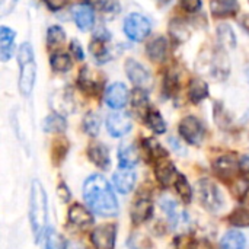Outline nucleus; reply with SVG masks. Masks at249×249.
<instances>
[{
    "label": "nucleus",
    "mask_w": 249,
    "mask_h": 249,
    "mask_svg": "<svg viewBox=\"0 0 249 249\" xmlns=\"http://www.w3.org/2000/svg\"><path fill=\"white\" fill-rule=\"evenodd\" d=\"M67 150H69V144H67V142H66L64 139L55 142V143H54V152H53V158L55 159V162H57V159H58L57 156H60V160H61V159L66 156Z\"/></svg>",
    "instance_id": "38"
},
{
    "label": "nucleus",
    "mask_w": 249,
    "mask_h": 249,
    "mask_svg": "<svg viewBox=\"0 0 249 249\" xmlns=\"http://www.w3.org/2000/svg\"><path fill=\"white\" fill-rule=\"evenodd\" d=\"M247 76H248V80H249V67L247 69Z\"/></svg>",
    "instance_id": "50"
},
{
    "label": "nucleus",
    "mask_w": 249,
    "mask_h": 249,
    "mask_svg": "<svg viewBox=\"0 0 249 249\" xmlns=\"http://www.w3.org/2000/svg\"><path fill=\"white\" fill-rule=\"evenodd\" d=\"M143 147L146 149L147 155L153 159V160H160V159H165L168 156L166 150L160 146V143H158L155 139H146L143 142Z\"/></svg>",
    "instance_id": "31"
},
{
    "label": "nucleus",
    "mask_w": 249,
    "mask_h": 249,
    "mask_svg": "<svg viewBox=\"0 0 249 249\" xmlns=\"http://www.w3.org/2000/svg\"><path fill=\"white\" fill-rule=\"evenodd\" d=\"M69 222L79 229H88L93 225V216L85 206L73 204L69 210Z\"/></svg>",
    "instance_id": "15"
},
{
    "label": "nucleus",
    "mask_w": 249,
    "mask_h": 249,
    "mask_svg": "<svg viewBox=\"0 0 249 249\" xmlns=\"http://www.w3.org/2000/svg\"><path fill=\"white\" fill-rule=\"evenodd\" d=\"M150 29L152 23L144 15L131 13L124 19V32L134 42H142L143 39H146L150 34Z\"/></svg>",
    "instance_id": "4"
},
{
    "label": "nucleus",
    "mask_w": 249,
    "mask_h": 249,
    "mask_svg": "<svg viewBox=\"0 0 249 249\" xmlns=\"http://www.w3.org/2000/svg\"><path fill=\"white\" fill-rule=\"evenodd\" d=\"M140 160L139 150L133 143H123L118 149V162L121 168H134Z\"/></svg>",
    "instance_id": "18"
},
{
    "label": "nucleus",
    "mask_w": 249,
    "mask_h": 249,
    "mask_svg": "<svg viewBox=\"0 0 249 249\" xmlns=\"http://www.w3.org/2000/svg\"><path fill=\"white\" fill-rule=\"evenodd\" d=\"M152 214H153V203L149 198H140L131 207V220L136 225L144 223L152 217Z\"/></svg>",
    "instance_id": "17"
},
{
    "label": "nucleus",
    "mask_w": 249,
    "mask_h": 249,
    "mask_svg": "<svg viewBox=\"0 0 249 249\" xmlns=\"http://www.w3.org/2000/svg\"><path fill=\"white\" fill-rule=\"evenodd\" d=\"M178 90V79L175 74H168L165 79V92L168 95H174Z\"/></svg>",
    "instance_id": "39"
},
{
    "label": "nucleus",
    "mask_w": 249,
    "mask_h": 249,
    "mask_svg": "<svg viewBox=\"0 0 249 249\" xmlns=\"http://www.w3.org/2000/svg\"><path fill=\"white\" fill-rule=\"evenodd\" d=\"M210 10L216 18H228L233 16L239 10L238 0H212Z\"/></svg>",
    "instance_id": "19"
},
{
    "label": "nucleus",
    "mask_w": 249,
    "mask_h": 249,
    "mask_svg": "<svg viewBox=\"0 0 249 249\" xmlns=\"http://www.w3.org/2000/svg\"><path fill=\"white\" fill-rule=\"evenodd\" d=\"M147 57L155 61V63H160L168 57V41L163 36H158L155 38L146 48Z\"/></svg>",
    "instance_id": "20"
},
{
    "label": "nucleus",
    "mask_w": 249,
    "mask_h": 249,
    "mask_svg": "<svg viewBox=\"0 0 249 249\" xmlns=\"http://www.w3.org/2000/svg\"><path fill=\"white\" fill-rule=\"evenodd\" d=\"M18 63L20 67L19 71V90L22 95L29 96L34 90L36 80V64L32 47L29 42L20 45L18 51Z\"/></svg>",
    "instance_id": "3"
},
{
    "label": "nucleus",
    "mask_w": 249,
    "mask_h": 249,
    "mask_svg": "<svg viewBox=\"0 0 249 249\" xmlns=\"http://www.w3.org/2000/svg\"><path fill=\"white\" fill-rule=\"evenodd\" d=\"M117 241V226L102 225L90 233V242L95 249H114Z\"/></svg>",
    "instance_id": "7"
},
{
    "label": "nucleus",
    "mask_w": 249,
    "mask_h": 249,
    "mask_svg": "<svg viewBox=\"0 0 249 249\" xmlns=\"http://www.w3.org/2000/svg\"><path fill=\"white\" fill-rule=\"evenodd\" d=\"M214 172L217 174L219 178L225 179V181H231L232 178H235L238 169H239V163L235 160L233 156H229V155H225V156H220L214 165Z\"/></svg>",
    "instance_id": "14"
},
{
    "label": "nucleus",
    "mask_w": 249,
    "mask_h": 249,
    "mask_svg": "<svg viewBox=\"0 0 249 249\" xmlns=\"http://www.w3.org/2000/svg\"><path fill=\"white\" fill-rule=\"evenodd\" d=\"M179 134L182 136V139L187 143H190L193 146H198V144H201V142L204 139L206 128L197 117L188 115V117L182 118V121L179 123Z\"/></svg>",
    "instance_id": "6"
},
{
    "label": "nucleus",
    "mask_w": 249,
    "mask_h": 249,
    "mask_svg": "<svg viewBox=\"0 0 249 249\" xmlns=\"http://www.w3.org/2000/svg\"><path fill=\"white\" fill-rule=\"evenodd\" d=\"M92 3L102 10H114L117 7V0H92Z\"/></svg>",
    "instance_id": "42"
},
{
    "label": "nucleus",
    "mask_w": 249,
    "mask_h": 249,
    "mask_svg": "<svg viewBox=\"0 0 249 249\" xmlns=\"http://www.w3.org/2000/svg\"><path fill=\"white\" fill-rule=\"evenodd\" d=\"M231 225L235 228H249V209H238L229 217Z\"/></svg>",
    "instance_id": "35"
},
{
    "label": "nucleus",
    "mask_w": 249,
    "mask_h": 249,
    "mask_svg": "<svg viewBox=\"0 0 249 249\" xmlns=\"http://www.w3.org/2000/svg\"><path fill=\"white\" fill-rule=\"evenodd\" d=\"M69 48H70V53H71L73 58H76V60H79V61H82V60L85 58V53H83V50H82V45H80L77 41H71Z\"/></svg>",
    "instance_id": "41"
},
{
    "label": "nucleus",
    "mask_w": 249,
    "mask_h": 249,
    "mask_svg": "<svg viewBox=\"0 0 249 249\" xmlns=\"http://www.w3.org/2000/svg\"><path fill=\"white\" fill-rule=\"evenodd\" d=\"M209 95V86L201 79H193L188 85V98L193 104H198Z\"/></svg>",
    "instance_id": "23"
},
{
    "label": "nucleus",
    "mask_w": 249,
    "mask_h": 249,
    "mask_svg": "<svg viewBox=\"0 0 249 249\" xmlns=\"http://www.w3.org/2000/svg\"><path fill=\"white\" fill-rule=\"evenodd\" d=\"M247 239L239 231H229L220 239V249H245Z\"/></svg>",
    "instance_id": "22"
},
{
    "label": "nucleus",
    "mask_w": 249,
    "mask_h": 249,
    "mask_svg": "<svg viewBox=\"0 0 249 249\" xmlns=\"http://www.w3.org/2000/svg\"><path fill=\"white\" fill-rule=\"evenodd\" d=\"M174 185H175V190H177V193L179 194V197H181L185 203H190L191 198H193V190H191V185L188 184L187 178H185L182 174H179Z\"/></svg>",
    "instance_id": "34"
},
{
    "label": "nucleus",
    "mask_w": 249,
    "mask_h": 249,
    "mask_svg": "<svg viewBox=\"0 0 249 249\" xmlns=\"http://www.w3.org/2000/svg\"><path fill=\"white\" fill-rule=\"evenodd\" d=\"M73 19L76 22V26L86 32L89 29H92L93 23H95V13H93V9L86 4V3H80V4H76L73 7Z\"/></svg>",
    "instance_id": "13"
},
{
    "label": "nucleus",
    "mask_w": 249,
    "mask_h": 249,
    "mask_svg": "<svg viewBox=\"0 0 249 249\" xmlns=\"http://www.w3.org/2000/svg\"><path fill=\"white\" fill-rule=\"evenodd\" d=\"M51 67L54 71H60V73H66L70 70L71 67V60H70V55L67 54H63V53H57V54H53L51 55Z\"/></svg>",
    "instance_id": "33"
},
{
    "label": "nucleus",
    "mask_w": 249,
    "mask_h": 249,
    "mask_svg": "<svg viewBox=\"0 0 249 249\" xmlns=\"http://www.w3.org/2000/svg\"><path fill=\"white\" fill-rule=\"evenodd\" d=\"M18 0H0V12L1 16H6L7 13H10L13 10V7L16 6Z\"/></svg>",
    "instance_id": "44"
},
{
    "label": "nucleus",
    "mask_w": 249,
    "mask_h": 249,
    "mask_svg": "<svg viewBox=\"0 0 249 249\" xmlns=\"http://www.w3.org/2000/svg\"><path fill=\"white\" fill-rule=\"evenodd\" d=\"M88 156L93 165H96L99 169L107 171L111 166V158L108 149L102 143H92L88 149Z\"/></svg>",
    "instance_id": "16"
},
{
    "label": "nucleus",
    "mask_w": 249,
    "mask_h": 249,
    "mask_svg": "<svg viewBox=\"0 0 249 249\" xmlns=\"http://www.w3.org/2000/svg\"><path fill=\"white\" fill-rule=\"evenodd\" d=\"M114 187L121 194H128L136 185V172L133 168H121L112 175Z\"/></svg>",
    "instance_id": "12"
},
{
    "label": "nucleus",
    "mask_w": 249,
    "mask_h": 249,
    "mask_svg": "<svg viewBox=\"0 0 249 249\" xmlns=\"http://www.w3.org/2000/svg\"><path fill=\"white\" fill-rule=\"evenodd\" d=\"M146 123L150 127L152 131H155L156 134H163L166 131V123L163 120V117L160 115V112L158 109L150 108L149 114L146 115Z\"/></svg>",
    "instance_id": "29"
},
{
    "label": "nucleus",
    "mask_w": 249,
    "mask_h": 249,
    "mask_svg": "<svg viewBox=\"0 0 249 249\" xmlns=\"http://www.w3.org/2000/svg\"><path fill=\"white\" fill-rule=\"evenodd\" d=\"M125 67V74L127 77L137 86L142 89H146L150 85V73L147 71V69L140 64L139 61H136L134 58H128L124 64Z\"/></svg>",
    "instance_id": "8"
},
{
    "label": "nucleus",
    "mask_w": 249,
    "mask_h": 249,
    "mask_svg": "<svg viewBox=\"0 0 249 249\" xmlns=\"http://www.w3.org/2000/svg\"><path fill=\"white\" fill-rule=\"evenodd\" d=\"M42 128L45 133H64L67 128V123L60 114H51L44 120Z\"/></svg>",
    "instance_id": "25"
},
{
    "label": "nucleus",
    "mask_w": 249,
    "mask_h": 249,
    "mask_svg": "<svg viewBox=\"0 0 249 249\" xmlns=\"http://www.w3.org/2000/svg\"><path fill=\"white\" fill-rule=\"evenodd\" d=\"M155 175H156V179L163 187H168L171 184H175L179 172L177 171L175 165L165 158V159H160V160L156 162V165H155Z\"/></svg>",
    "instance_id": "11"
},
{
    "label": "nucleus",
    "mask_w": 249,
    "mask_h": 249,
    "mask_svg": "<svg viewBox=\"0 0 249 249\" xmlns=\"http://www.w3.org/2000/svg\"><path fill=\"white\" fill-rule=\"evenodd\" d=\"M160 209L165 212V214L168 216V220L172 226H177L179 219H181V214H179V210H178V206L177 203L169 198V197H165L160 200Z\"/></svg>",
    "instance_id": "30"
},
{
    "label": "nucleus",
    "mask_w": 249,
    "mask_h": 249,
    "mask_svg": "<svg viewBox=\"0 0 249 249\" xmlns=\"http://www.w3.org/2000/svg\"><path fill=\"white\" fill-rule=\"evenodd\" d=\"M57 196L60 197V200H61L63 203H67V201H70V197H71V194H70V190H69V187H67L64 182H61V184L57 187Z\"/></svg>",
    "instance_id": "43"
},
{
    "label": "nucleus",
    "mask_w": 249,
    "mask_h": 249,
    "mask_svg": "<svg viewBox=\"0 0 249 249\" xmlns=\"http://www.w3.org/2000/svg\"><path fill=\"white\" fill-rule=\"evenodd\" d=\"M99 127H101V120L98 117V114L95 112H88L83 118V130L88 136L95 137L99 133Z\"/></svg>",
    "instance_id": "32"
},
{
    "label": "nucleus",
    "mask_w": 249,
    "mask_h": 249,
    "mask_svg": "<svg viewBox=\"0 0 249 249\" xmlns=\"http://www.w3.org/2000/svg\"><path fill=\"white\" fill-rule=\"evenodd\" d=\"M66 41V32L61 26L58 25H54V26H50L48 31H47V45L48 48L54 50V48H58L64 44Z\"/></svg>",
    "instance_id": "28"
},
{
    "label": "nucleus",
    "mask_w": 249,
    "mask_h": 249,
    "mask_svg": "<svg viewBox=\"0 0 249 249\" xmlns=\"http://www.w3.org/2000/svg\"><path fill=\"white\" fill-rule=\"evenodd\" d=\"M131 104H133V109H134L140 117L146 118V115H147L149 111H150V107H149V99H147V95H146L144 89L137 88V89L133 90Z\"/></svg>",
    "instance_id": "24"
},
{
    "label": "nucleus",
    "mask_w": 249,
    "mask_h": 249,
    "mask_svg": "<svg viewBox=\"0 0 249 249\" xmlns=\"http://www.w3.org/2000/svg\"><path fill=\"white\" fill-rule=\"evenodd\" d=\"M44 249H66V247L61 242V238L53 231L48 229L45 233V247Z\"/></svg>",
    "instance_id": "36"
},
{
    "label": "nucleus",
    "mask_w": 249,
    "mask_h": 249,
    "mask_svg": "<svg viewBox=\"0 0 249 249\" xmlns=\"http://www.w3.org/2000/svg\"><path fill=\"white\" fill-rule=\"evenodd\" d=\"M29 222L34 233L35 242H39L41 238L47 233L48 223V197L38 179L32 181L31 194H29Z\"/></svg>",
    "instance_id": "2"
},
{
    "label": "nucleus",
    "mask_w": 249,
    "mask_h": 249,
    "mask_svg": "<svg viewBox=\"0 0 249 249\" xmlns=\"http://www.w3.org/2000/svg\"><path fill=\"white\" fill-rule=\"evenodd\" d=\"M128 101V90L123 83L111 85L105 92V102L112 109H121Z\"/></svg>",
    "instance_id": "10"
},
{
    "label": "nucleus",
    "mask_w": 249,
    "mask_h": 249,
    "mask_svg": "<svg viewBox=\"0 0 249 249\" xmlns=\"http://www.w3.org/2000/svg\"><path fill=\"white\" fill-rule=\"evenodd\" d=\"M159 1H160V3H163V4H165V3H168V1H169V0H159Z\"/></svg>",
    "instance_id": "49"
},
{
    "label": "nucleus",
    "mask_w": 249,
    "mask_h": 249,
    "mask_svg": "<svg viewBox=\"0 0 249 249\" xmlns=\"http://www.w3.org/2000/svg\"><path fill=\"white\" fill-rule=\"evenodd\" d=\"M83 198L92 213L101 217L118 214V200L109 182L99 174L90 175L83 184Z\"/></svg>",
    "instance_id": "1"
},
{
    "label": "nucleus",
    "mask_w": 249,
    "mask_h": 249,
    "mask_svg": "<svg viewBox=\"0 0 249 249\" xmlns=\"http://www.w3.org/2000/svg\"><path fill=\"white\" fill-rule=\"evenodd\" d=\"M44 1H45V4L51 10H60V9H63L67 4L69 0H44Z\"/></svg>",
    "instance_id": "45"
},
{
    "label": "nucleus",
    "mask_w": 249,
    "mask_h": 249,
    "mask_svg": "<svg viewBox=\"0 0 249 249\" xmlns=\"http://www.w3.org/2000/svg\"><path fill=\"white\" fill-rule=\"evenodd\" d=\"M15 31L10 28L1 26L0 28V57L1 61L10 60L13 54V44H15Z\"/></svg>",
    "instance_id": "21"
},
{
    "label": "nucleus",
    "mask_w": 249,
    "mask_h": 249,
    "mask_svg": "<svg viewBox=\"0 0 249 249\" xmlns=\"http://www.w3.org/2000/svg\"><path fill=\"white\" fill-rule=\"evenodd\" d=\"M217 39L222 48L225 50H232L236 47V36L229 25H220L217 28Z\"/></svg>",
    "instance_id": "26"
},
{
    "label": "nucleus",
    "mask_w": 249,
    "mask_h": 249,
    "mask_svg": "<svg viewBox=\"0 0 249 249\" xmlns=\"http://www.w3.org/2000/svg\"><path fill=\"white\" fill-rule=\"evenodd\" d=\"M174 245H175V249H198L197 247V242L187 236V235H181L178 236L175 241H174Z\"/></svg>",
    "instance_id": "37"
},
{
    "label": "nucleus",
    "mask_w": 249,
    "mask_h": 249,
    "mask_svg": "<svg viewBox=\"0 0 249 249\" xmlns=\"http://www.w3.org/2000/svg\"><path fill=\"white\" fill-rule=\"evenodd\" d=\"M79 86L88 95H95L98 90V83L88 67H83L79 73Z\"/></svg>",
    "instance_id": "27"
},
{
    "label": "nucleus",
    "mask_w": 249,
    "mask_h": 249,
    "mask_svg": "<svg viewBox=\"0 0 249 249\" xmlns=\"http://www.w3.org/2000/svg\"><path fill=\"white\" fill-rule=\"evenodd\" d=\"M241 25H242V28H244V29H245V31L249 34V15H245V16L242 18Z\"/></svg>",
    "instance_id": "47"
},
{
    "label": "nucleus",
    "mask_w": 249,
    "mask_h": 249,
    "mask_svg": "<svg viewBox=\"0 0 249 249\" xmlns=\"http://www.w3.org/2000/svg\"><path fill=\"white\" fill-rule=\"evenodd\" d=\"M197 190H198V198L201 204L209 212H217L222 209L223 196L214 182H212L210 179H201L197 182Z\"/></svg>",
    "instance_id": "5"
},
{
    "label": "nucleus",
    "mask_w": 249,
    "mask_h": 249,
    "mask_svg": "<svg viewBox=\"0 0 249 249\" xmlns=\"http://www.w3.org/2000/svg\"><path fill=\"white\" fill-rule=\"evenodd\" d=\"M239 169H241V172L245 175V178H248L249 179V155L242 156V159H241V162H239Z\"/></svg>",
    "instance_id": "46"
},
{
    "label": "nucleus",
    "mask_w": 249,
    "mask_h": 249,
    "mask_svg": "<svg viewBox=\"0 0 249 249\" xmlns=\"http://www.w3.org/2000/svg\"><path fill=\"white\" fill-rule=\"evenodd\" d=\"M242 200H244V201H245V203L249 206V188H247V190L244 191V197H242Z\"/></svg>",
    "instance_id": "48"
},
{
    "label": "nucleus",
    "mask_w": 249,
    "mask_h": 249,
    "mask_svg": "<svg viewBox=\"0 0 249 249\" xmlns=\"http://www.w3.org/2000/svg\"><path fill=\"white\" fill-rule=\"evenodd\" d=\"M131 120L127 114L112 112L107 118V130L112 137H123L131 131Z\"/></svg>",
    "instance_id": "9"
},
{
    "label": "nucleus",
    "mask_w": 249,
    "mask_h": 249,
    "mask_svg": "<svg viewBox=\"0 0 249 249\" xmlns=\"http://www.w3.org/2000/svg\"><path fill=\"white\" fill-rule=\"evenodd\" d=\"M181 6L185 12L196 13L201 9V0H181Z\"/></svg>",
    "instance_id": "40"
}]
</instances>
